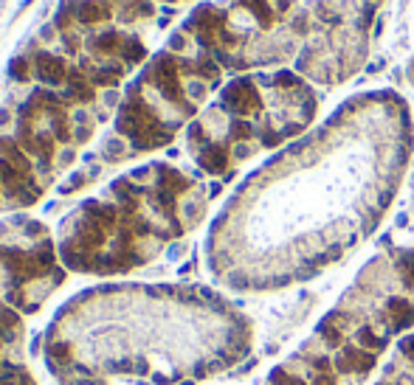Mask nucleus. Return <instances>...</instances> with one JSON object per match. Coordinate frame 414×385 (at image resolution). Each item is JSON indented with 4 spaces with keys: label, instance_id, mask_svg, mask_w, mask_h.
<instances>
[{
    "label": "nucleus",
    "instance_id": "obj_1",
    "mask_svg": "<svg viewBox=\"0 0 414 385\" xmlns=\"http://www.w3.org/2000/svg\"><path fill=\"white\" fill-rule=\"evenodd\" d=\"M254 324L200 284H102L82 290L43 332L56 385H197L254 351Z\"/></svg>",
    "mask_w": 414,
    "mask_h": 385
},
{
    "label": "nucleus",
    "instance_id": "obj_2",
    "mask_svg": "<svg viewBox=\"0 0 414 385\" xmlns=\"http://www.w3.org/2000/svg\"><path fill=\"white\" fill-rule=\"evenodd\" d=\"M209 197L197 177L169 163L133 169L60 225V259L85 276L138 270L200 222Z\"/></svg>",
    "mask_w": 414,
    "mask_h": 385
},
{
    "label": "nucleus",
    "instance_id": "obj_3",
    "mask_svg": "<svg viewBox=\"0 0 414 385\" xmlns=\"http://www.w3.org/2000/svg\"><path fill=\"white\" fill-rule=\"evenodd\" d=\"M414 329V250L389 247L361 267L313 335L265 385H366L397 337Z\"/></svg>",
    "mask_w": 414,
    "mask_h": 385
},
{
    "label": "nucleus",
    "instance_id": "obj_4",
    "mask_svg": "<svg viewBox=\"0 0 414 385\" xmlns=\"http://www.w3.org/2000/svg\"><path fill=\"white\" fill-rule=\"evenodd\" d=\"M318 93L310 82L282 84L276 73L237 76L220 90L217 102L189 124L186 144L212 177H231L243 161L259 149H276L313 124Z\"/></svg>",
    "mask_w": 414,
    "mask_h": 385
},
{
    "label": "nucleus",
    "instance_id": "obj_5",
    "mask_svg": "<svg viewBox=\"0 0 414 385\" xmlns=\"http://www.w3.org/2000/svg\"><path fill=\"white\" fill-rule=\"evenodd\" d=\"M102 110L93 102L37 87L0 110V211L28 208L93 138Z\"/></svg>",
    "mask_w": 414,
    "mask_h": 385
},
{
    "label": "nucleus",
    "instance_id": "obj_6",
    "mask_svg": "<svg viewBox=\"0 0 414 385\" xmlns=\"http://www.w3.org/2000/svg\"><path fill=\"white\" fill-rule=\"evenodd\" d=\"M223 68L206 54L161 51L138 79L127 87L119 104L113 133L102 144V161L119 163L166 146L186 121H192L220 87Z\"/></svg>",
    "mask_w": 414,
    "mask_h": 385
},
{
    "label": "nucleus",
    "instance_id": "obj_7",
    "mask_svg": "<svg viewBox=\"0 0 414 385\" xmlns=\"http://www.w3.org/2000/svg\"><path fill=\"white\" fill-rule=\"evenodd\" d=\"M65 265L48 228L34 219H0V298L34 315L65 281Z\"/></svg>",
    "mask_w": 414,
    "mask_h": 385
},
{
    "label": "nucleus",
    "instance_id": "obj_8",
    "mask_svg": "<svg viewBox=\"0 0 414 385\" xmlns=\"http://www.w3.org/2000/svg\"><path fill=\"white\" fill-rule=\"evenodd\" d=\"M0 385H40L25 355L23 312L0 298Z\"/></svg>",
    "mask_w": 414,
    "mask_h": 385
},
{
    "label": "nucleus",
    "instance_id": "obj_9",
    "mask_svg": "<svg viewBox=\"0 0 414 385\" xmlns=\"http://www.w3.org/2000/svg\"><path fill=\"white\" fill-rule=\"evenodd\" d=\"M375 385H414V335L400 337Z\"/></svg>",
    "mask_w": 414,
    "mask_h": 385
}]
</instances>
